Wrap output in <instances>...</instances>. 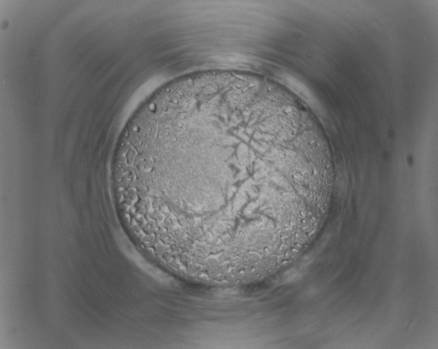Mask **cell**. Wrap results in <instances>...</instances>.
<instances>
[{
    "mask_svg": "<svg viewBox=\"0 0 438 349\" xmlns=\"http://www.w3.org/2000/svg\"><path fill=\"white\" fill-rule=\"evenodd\" d=\"M152 163L158 203L208 223L241 222L284 195L277 145L238 120L207 119L157 136Z\"/></svg>",
    "mask_w": 438,
    "mask_h": 349,
    "instance_id": "cell-1",
    "label": "cell"
}]
</instances>
